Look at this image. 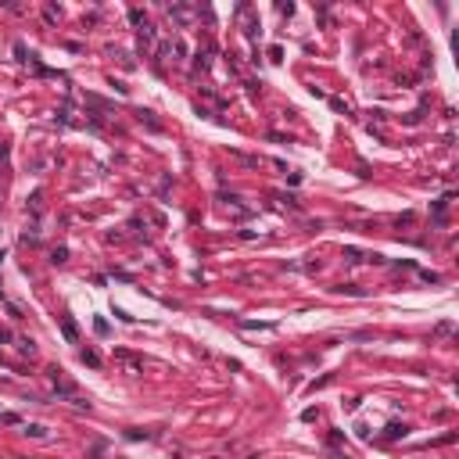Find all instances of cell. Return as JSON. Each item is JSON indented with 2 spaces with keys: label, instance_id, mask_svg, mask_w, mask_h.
<instances>
[{
  "label": "cell",
  "instance_id": "3",
  "mask_svg": "<svg viewBox=\"0 0 459 459\" xmlns=\"http://www.w3.org/2000/svg\"><path fill=\"white\" fill-rule=\"evenodd\" d=\"M83 362H86V366H94V370H97V366H101V355H97V351H83Z\"/></svg>",
  "mask_w": 459,
  "mask_h": 459
},
{
  "label": "cell",
  "instance_id": "1",
  "mask_svg": "<svg viewBox=\"0 0 459 459\" xmlns=\"http://www.w3.org/2000/svg\"><path fill=\"white\" fill-rule=\"evenodd\" d=\"M115 355H118L122 366H126V373H144V362H140V359H133L129 351H115Z\"/></svg>",
  "mask_w": 459,
  "mask_h": 459
},
{
  "label": "cell",
  "instance_id": "4",
  "mask_svg": "<svg viewBox=\"0 0 459 459\" xmlns=\"http://www.w3.org/2000/svg\"><path fill=\"white\" fill-rule=\"evenodd\" d=\"M61 330H65V338H68V341H75V327L68 323V319H65V323H61Z\"/></svg>",
  "mask_w": 459,
  "mask_h": 459
},
{
  "label": "cell",
  "instance_id": "2",
  "mask_svg": "<svg viewBox=\"0 0 459 459\" xmlns=\"http://www.w3.org/2000/svg\"><path fill=\"white\" fill-rule=\"evenodd\" d=\"M25 434H33V438H47V427H40V423H29V427H25Z\"/></svg>",
  "mask_w": 459,
  "mask_h": 459
}]
</instances>
